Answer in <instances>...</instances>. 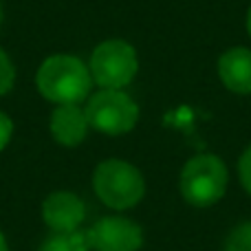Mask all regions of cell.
Masks as SVG:
<instances>
[{"mask_svg": "<svg viewBox=\"0 0 251 251\" xmlns=\"http://www.w3.org/2000/svg\"><path fill=\"white\" fill-rule=\"evenodd\" d=\"M38 91L55 104H79L91 91V71L79 57L73 55H51L40 66Z\"/></svg>", "mask_w": 251, "mask_h": 251, "instance_id": "6da1fadb", "label": "cell"}, {"mask_svg": "<svg viewBox=\"0 0 251 251\" xmlns=\"http://www.w3.org/2000/svg\"><path fill=\"white\" fill-rule=\"evenodd\" d=\"M93 185H95V192L101 199V203H106L113 209L134 207L146 192L141 172L134 165L119 159H108L97 165Z\"/></svg>", "mask_w": 251, "mask_h": 251, "instance_id": "7a4b0ae2", "label": "cell"}, {"mask_svg": "<svg viewBox=\"0 0 251 251\" xmlns=\"http://www.w3.org/2000/svg\"><path fill=\"white\" fill-rule=\"evenodd\" d=\"M227 190V168L218 156L199 154L185 163L181 172V194L190 205L209 207L218 203Z\"/></svg>", "mask_w": 251, "mask_h": 251, "instance_id": "3957f363", "label": "cell"}, {"mask_svg": "<svg viewBox=\"0 0 251 251\" xmlns=\"http://www.w3.org/2000/svg\"><path fill=\"white\" fill-rule=\"evenodd\" d=\"M84 115L88 119V126L100 132L124 134L134 128L139 119V108L126 93L104 88L91 97Z\"/></svg>", "mask_w": 251, "mask_h": 251, "instance_id": "277c9868", "label": "cell"}, {"mask_svg": "<svg viewBox=\"0 0 251 251\" xmlns=\"http://www.w3.org/2000/svg\"><path fill=\"white\" fill-rule=\"evenodd\" d=\"M137 53L124 40H108L95 49L91 57V77L101 88H124L137 75Z\"/></svg>", "mask_w": 251, "mask_h": 251, "instance_id": "5b68a950", "label": "cell"}, {"mask_svg": "<svg viewBox=\"0 0 251 251\" xmlns=\"http://www.w3.org/2000/svg\"><path fill=\"white\" fill-rule=\"evenodd\" d=\"M86 240L95 251H139L143 234L137 223L128 218L110 216L97 221L86 231Z\"/></svg>", "mask_w": 251, "mask_h": 251, "instance_id": "8992f818", "label": "cell"}, {"mask_svg": "<svg viewBox=\"0 0 251 251\" xmlns=\"http://www.w3.org/2000/svg\"><path fill=\"white\" fill-rule=\"evenodd\" d=\"M84 203L71 192H53L47 196L42 205V216L44 223L51 227L55 234H69V231H77V227L84 221Z\"/></svg>", "mask_w": 251, "mask_h": 251, "instance_id": "52a82bcc", "label": "cell"}, {"mask_svg": "<svg viewBox=\"0 0 251 251\" xmlns=\"http://www.w3.org/2000/svg\"><path fill=\"white\" fill-rule=\"evenodd\" d=\"M218 75L229 91L251 95V51L238 47L223 53L218 60Z\"/></svg>", "mask_w": 251, "mask_h": 251, "instance_id": "ba28073f", "label": "cell"}, {"mask_svg": "<svg viewBox=\"0 0 251 251\" xmlns=\"http://www.w3.org/2000/svg\"><path fill=\"white\" fill-rule=\"evenodd\" d=\"M88 130V119L84 110H79L75 104H60V108L51 115V134L57 143L66 148H75L84 141Z\"/></svg>", "mask_w": 251, "mask_h": 251, "instance_id": "9c48e42d", "label": "cell"}, {"mask_svg": "<svg viewBox=\"0 0 251 251\" xmlns=\"http://www.w3.org/2000/svg\"><path fill=\"white\" fill-rule=\"evenodd\" d=\"M91 245L86 240V234L82 231H69V234H55L49 236L40 251H88Z\"/></svg>", "mask_w": 251, "mask_h": 251, "instance_id": "30bf717a", "label": "cell"}, {"mask_svg": "<svg viewBox=\"0 0 251 251\" xmlns=\"http://www.w3.org/2000/svg\"><path fill=\"white\" fill-rule=\"evenodd\" d=\"M225 251H251V221L238 225L227 236Z\"/></svg>", "mask_w": 251, "mask_h": 251, "instance_id": "8fae6325", "label": "cell"}, {"mask_svg": "<svg viewBox=\"0 0 251 251\" xmlns=\"http://www.w3.org/2000/svg\"><path fill=\"white\" fill-rule=\"evenodd\" d=\"M13 79H16V71H13L11 60L7 57V53L0 49V95L7 91H11Z\"/></svg>", "mask_w": 251, "mask_h": 251, "instance_id": "7c38bea8", "label": "cell"}, {"mask_svg": "<svg viewBox=\"0 0 251 251\" xmlns=\"http://www.w3.org/2000/svg\"><path fill=\"white\" fill-rule=\"evenodd\" d=\"M238 172H240V181H243L245 190L251 194V146L245 150V154L240 156L238 163Z\"/></svg>", "mask_w": 251, "mask_h": 251, "instance_id": "4fadbf2b", "label": "cell"}, {"mask_svg": "<svg viewBox=\"0 0 251 251\" xmlns=\"http://www.w3.org/2000/svg\"><path fill=\"white\" fill-rule=\"evenodd\" d=\"M11 132H13L11 119H9L7 115L0 110V150H2V148H7L9 139H11Z\"/></svg>", "mask_w": 251, "mask_h": 251, "instance_id": "5bb4252c", "label": "cell"}, {"mask_svg": "<svg viewBox=\"0 0 251 251\" xmlns=\"http://www.w3.org/2000/svg\"><path fill=\"white\" fill-rule=\"evenodd\" d=\"M0 251H7V240H4L2 234H0Z\"/></svg>", "mask_w": 251, "mask_h": 251, "instance_id": "9a60e30c", "label": "cell"}, {"mask_svg": "<svg viewBox=\"0 0 251 251\" xmlns=\"http://www.w3.org/2000/svg\"><path fill=\"white\" fill-rule=\"evenodd\" d=\"M247 31H249V35H251V9H249V13H247Z\"/></svg>", "mask_w": 251, "mask_h": 251, "instance_id": "2e32d148", "label": "cell"}, {"mask_svg": "<svg viewBox=\"0 0 251 251\" xmlns=\"http://www.w3.org/2000/svg\"><path fill=\"white\" fill-rule=\"evenodd\" d=\"M0 22H2V7H0Z\"/></svg>", "mask_w": 251, "mask_h": 251, "instance_id": "e0dca14e", "label": "cell"}]
</instances>
